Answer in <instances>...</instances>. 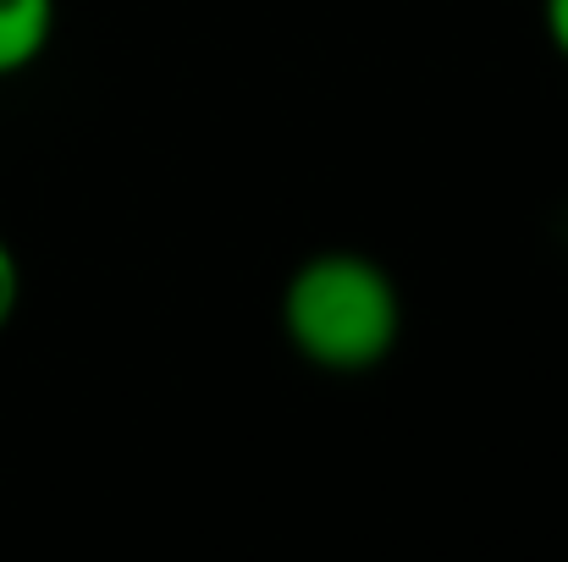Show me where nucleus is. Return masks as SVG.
Wrapping results in <instances>:
<instances>
[{
	"label": "nucleus",
	"mask_w": 568,
	"mask_h": 562,
	"mask_svg": "<svg viewBox=\"0 0 568 562\" xmlns=\"http://www.w3.org/2000/svg\"><path fill=\"white\" fill-rule=\"evenodd\" d=\"M282 337L298 359L332 375H365L403 337V298L371 254L321 248L282 287Z\"/></svg>",
	"instance_id": "nucleus-1"
},
{
	"label": "nucleus",
	"mask_w": 568,
	"mask_h": 562,
	"mask_svg": "<svg viewBox=\"0 0 568 562\" xmlns=\"http://www.w3.org/2000/svg\"><path fill=\"white\" fill-rule=\"evenodd\" d=\"M55 39V0H0V78L28 72Z\"/></svg>",
	"instance_id": "nucleus-2"
},
{
	"label": "nucleus",
	"mask_w": 568,
	"mask_h": 562,
	"mask_svg": "<svg viewBox=\"0 0 568 562\" xmlns=\"http://www.w3.org/2000/svg\"><path fill=\"white\" fill-rule=\"evenodd\" d=\"M17 309H22V265H17L11 243L0 237V337H6V326L17 320Z\"/></svg>",
	"instance_id": "nucleus-3"
},
{
	"label": "nucleus",
	"mask_w": 568,
	"mask_h": 562,
	"mask_svg": "<svg viewBox=\"0 0 568 562\" xmlns=\"http://www.w3.org/2000/svg\"><path fill=\"white\" fill-rule=\"evenodd\" d=\"M541 28H547L552 50L568 61V0H541Z\"/></svg>",
	"instance_id": "nucleus-4"
}]
</instances>
